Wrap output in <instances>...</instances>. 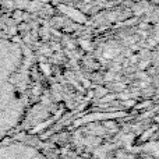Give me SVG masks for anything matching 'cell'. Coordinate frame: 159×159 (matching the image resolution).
Returning <instances> with one entry per match:
<instances>
[{
	"label": "cell",
	"mask_w": 159,
	"mask_h": 159,
	"mask_svg": "<svg viewBox=\"0 0 159 159\" xmlns=\"http://www.w3.org/2000/svg\"><path fill=\"white\" fill-rule=\"evenodd\" d=\"M10 61L8 50L0 43V135L7 129L14 112V71Z\"/></svg>",
	"instance_id": "obj_1"
}]
</instances>
